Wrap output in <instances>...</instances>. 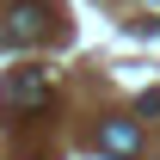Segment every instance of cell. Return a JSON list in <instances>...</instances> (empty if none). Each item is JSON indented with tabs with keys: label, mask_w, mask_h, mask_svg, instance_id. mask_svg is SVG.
I'll list each match as a JSON object with an SVG mask.
<instances>
[{
	"label": "cell",
	"mask_w": 160,
	"mask_h": 160,
	"mask_svg": "<svg viewBox=\"0 0 160 160\" xmlns=\"http://www.w3.org/2000/svg\"><path fill=\"white\" fill-rule=\"evenodd\" d=\"M6 105L12 111H43L49 105V74L43 68H19V74L6 80Z\"/></svg>",
	"instance_id": "6da1fadb"
},
{
	"label": "cell",
	"mask_w": 160,
	"mask_h": 160,
	"mask_svg": "<svg viewBox=\"0 0 160 160\" xmlns=\"http://www.w3.org/2000/svg\"><path fill=\"white\" fill-rule=\"evenodd\" d=\"M6 37H12V43L49 37V6H43V0H19V6L6 12Z\"/></svg>",
	"instance_id": "7a4b0ae2"
},
{
	"label": "cell",
	"mask_w": 160,
	"mask_h": 160,
	"mask_svg": "<svg viewBox=\"0 0 160 160\" xmlns=\"http://www.w3.org/2000/svg\"><path fill=\"white\" fill-rule=\"evenodd\" d=\"M99 148L117 154V160H136V154H142V129H136L129 117H105V123H99Z\"/></svg>",
	"instance_id": "3957f363"
}]
</instances>
